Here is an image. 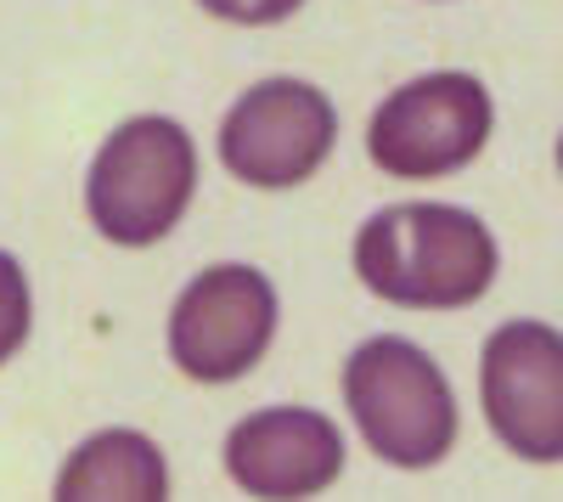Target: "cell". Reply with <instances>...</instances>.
Here are the masks:
<instances>
[{"instance_id": "cell-5", "label": "cell", "mask_w": 563, "mask_h": 502, "mask_svg": "<svg viewBox=\"0 0 563 502\" xmlns=\"http://www.w3.org/2000/svg\"><path fill=\"white\" fill-rule=\"evenodd\" d=\"M276 339V288L260 265L220 260L180 288L169 310V361L198 384L249 379Z\"/></svg>"}, {"instance_id": "cell-1", "label": "cell", "mask_w": 563, "mask_h": 502, "mask_svg": "<svg viewBox=\"0 0 563 502\" xmlns=\"http://www.w3.org/2000/svg\"><path fill=\"white\" fill-rule=\"evenodd\" d=\"M496 232L456 204H389L355 232V277L406 310H462L496 283Z\"/></svg>"}, {"instance_id": "cell-3", "label": "cell", "mask_w": 563, "mask_h": 502, "mask_svg": "<svg viewBox=\"0 0 563 502\" xmlns=\"http://www.w3.org/2000/svg\"><path fill=\"white\" fill-rule=\"evenodd\" d=\"M344 401L361 440L395 469H434L456 446V395L411 339H366L344 361Z\"/></svg>"}, {"instance_id": "cell-7", "label": "cell", "mask_w": 563, "mask_h": 502, "mask_svg": "<svg viewBox=\"0 0 563 502\" xmlns=\"http://www.w3.org/2000/svg\"><path fill=\"white\" fill-rule=\"evenodd\" d=\"M479 401L496 440L525 463L563 458V339L552 323L519 316L485 339Z\"/></svg>"}, {"instance_id": "cell-4", "label": "cell", "mask_w": 563, "mask_h": 502, "mask_svg": "<svg viewBox=\"0 0 563 502\" xmlns=\"http://www.w3.org/2000/svg\"><path fill=\"white\" fill-rule=\"evenodd\" d=\"M490 124H496V102L485 79L445 68L389 90L366 124V153L384 175L434 181L474 164L490 142Z\"/></svg>"}, {"instance_id": "cell-6", "label": "cell", "mask_w": 563, "mask_h": 502, "mask_svg": "<svg viewBox=\"0 0 563 502\" xmlns=\"http://www.w3.org/2000/svg\"><path fill=\"white\" fill-rule=\"evenodd\" d=\"M339 108L310 79H260L231 102L220 124L225 170L260 193H288L333 159Z\"/></svg>"}, {"instance_id": "cell-8", "label": "cell", "mask_w": 563, "mask_h": 502, "mask_svg": "<svg viewBox=\"0 0 563 502\" xmlns=\"http://www.w3.org/2000/svg\"><path fill=\"white\" fill-rule=\"evenodd\" d=\"M225 474L249 496H316L344 474V435L316 406H260L225 435Z\"/></svg>"}, {"instance_id": "cell-2", "label": "cell", "mask_w": 563, "mask_h": 502, "mask_svg": "<svg viewBox=\"0 0 563 502\" xmlns=\"http://www.w3.org/2000/svg\"><path fill=\"white\" fill-rule=\"evenodd\" d=\"M198 198V142L164 113L124 119L90 159L85 209L113 249L169 238Z\"/></svg>"}, {"instance_id": "cell-9", "label": "cell", "mask_w": 563, "mask_h": 502, "mask_svg": "<svg viewBox=\"0 0 563 502\" xmlns=\"http://www.w3.org/2000/svg\"><path fill=\"white\" fill-rule=\"evenodd\" d=\"M169 463L153 435L141 429H97L68 451L57 474V502H164Z\"/></svg>"}, {"instance_id": "cell-11", "label": "cell", "mask_w": 563, "mask_h": 502, "mask_svg": "<svg viewBox=\"0 0 563 502\" xmlns=\"http://www.w3.org/2000/svg\"><path fill=\"white\" fill-rule=\"evenodd\" d=\"M198 7L220 23H243V29H265V23H288L305 0H198Z\"/></svg>"}, {"instance_id": "cell-10", "label": "cell", "mask_w": 563, "mask_h": 502, "mask_svg": "<svg viewBox=\"0 0 563 502\" xmlns=\"http://www.w3.org/2000/svg\"><path fill=\"white\" fill-rule=\"evenodd\" d=\"M29 328H34V299H29V277L23 265L0 249V368L29 345Z\"/></svg>"}]
</instances>
